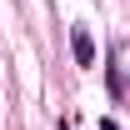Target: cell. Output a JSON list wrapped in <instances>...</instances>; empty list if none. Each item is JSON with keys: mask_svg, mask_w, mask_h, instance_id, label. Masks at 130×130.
<instances>
[{"mask_svg": "<svg viewBox=\"0 0 130 130\" xmlns=\"http://www.w3.org/2000/svg\"><path fill=\"white\" fill-rule=\"evenodd\" d=\"M60 130H70V125H60Z\"/></svg>", "mask_w": 130, "mask_h": 130, "instance_id": "cell-3", "label": "cell"}, {"mask_svg": "<svg viewBox=\"0 0 130 130\" xmlns=\"http://www.w3.org/2000/svg\"><path fill=\"white\" fill-rule=\"evenodd\" d=\"M100 130H120V125H115V120H100Z\"/></svg>", "mask_w": 130, "mask_h": 130, "instance_id": "cell-2", "label": "cell"}, {"mask_svg": "<svg viewBox=\"0 0 130 130\" xmlns=\"http://www.w3.org/2000/svg\"><path fill=\"white\" fill-rule=\"evenodd\" d=\"M70 55H75V65H95V40L85 25H70Z\"/></svg>", "mask_w": 130, "mask_h": 130, "instance_id": "cell-1", "label": "cell"}]
</instances>
